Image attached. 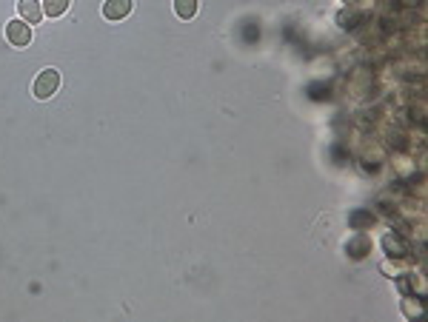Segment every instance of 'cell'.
Listing matches in <instances>:
<instances>
[{
	"label": "cell",
	"instance_id": "cell-1",
	"mask_svg": "<svg viewBox=\"0 0 428 322\" xmlns=\"http://www.w3.org/2000/svg\"><path fill=\"white\" fill-rule=\"evenodd\" d=\"M57 89H61V71L57 69H43L34 78V97L37 100H49Z\"/></svg>",
	"mask_w": 428,
	"mask_h": 322
},
{
	"label": "cell",
	"instance_id": "cell-2",
	"mask_svg": "<svg viewBox=\"0 0 428 322\" xmlns=\"http://www.w3.org/2000/svg\"><path fill=\"white\" fill-rule=\"evenodd\" d=\"M6 41L17 49H26L32 43V26L26 21H21V17H17V21H9L6 23Z\"/></svg>",
	"mask_w": 428,
	"mask_h": 322
},
{
	"label": "cell",
	"instance_id": "cell-3",
	"mask_svg": "<svg viewBox=\"0 0 428 322\" xmlns=\"http://www.w3.org/2000/svg\"><path fill=\"white\" fill-rule=\"evenodd\" d=\"M17 14H21V21L34 26L43 21V3L41 0H21V3H17Z\"/></svg>",
	"mask_w": 428,
	"mask_h": 322
},
{
	"label": "cell",
	"instance_id": "cell-4",
	"mask_svg": "<svg viewBox=\"0 0 428 322\" xmlns=\"http://www.w3.org/2000/svg\"><path fill=\"white\" fill-rule=\"evenodd\" d=\"M131 14V0H106L103 3V17L106 21H123Z\"/></svg>",
	"mask_w": 428,
	"mask_h": 322
},
{
	"label": "cell",
	"instance_id": "cell-5",
	"mask_svg": "<svg viewBox=\"0 0 428 322\" xmlns=\"http://www.w3.org/2000/svg\"><path fill=\"white\" fill-rule=\"evenodd\" d=\"M69 3L72 0H43V14L46 17H61L69 12Z\"/></svg>",
	"mask_w": 428,
	"mask_h": 322
},
{
	"label": "cell",
	"instance_id": "cell-6",
	"mask_svg": "<svg viewBox=\"0 0 428 322\" xmlns=\"http://www.w3.org/2000/svg\"><path fill=\"white\" fill-rule=\"evenodd\" d=\"M174 12L183 21H191L194 14H197V0H174Z\"/></svg>",
	"mask_w": 428,
	"mask_h": 322
},
{
	"label": "cell",
	"instance_id": "cell-7",
	"mask_svg": "<svg viewBox=\"0 0 428 322\" xmlns=\"http://www.w3.org/2000/svg\"><path fill=\"white\" fill-rule=\"evenodd\" d=\"M383 245H385V251H394V257H403L405 254V242L400 237H394V234H388L383 240Z\"/></svg>",
	"mask_w": 428,
	"mask_h": 322
}]
</instances>
